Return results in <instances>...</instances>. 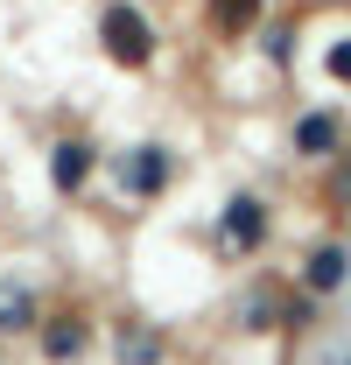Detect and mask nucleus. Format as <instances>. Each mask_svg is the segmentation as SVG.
I'll return each mask as SVG.
<instances>
[{
  "mask_svg": "<svg viewBox=\"0 0 351 365\" xmlns=\"http://www.w3.org/2000/svg\"><path fill=\"white\" fill-rule=\"evenodd\" d=\"M120 182H127L133 197H155V190L169 182V155H162V148H133L127 162H120Z\"/></svg>",
  "mask_w": 351,
  "mask_h": 365,
  "instance_id": "nucleus-2",
  "label": "nucleus"
},
{
  "mask_svg": "<svg viewBox=\"0 0 351 365\" xmlns=\"http://www.w3.org/2000/svg\"><path fill=\"white\" fill-rule=\"evenodd\" d=\"M260 232H267V218H260L253 197H232V204H225V239H232V246H260Z\"/></svg>",
  "mask_w": 351,
  "mask_h": 365,
  "instance_id": "nucleus-5",
  "label": "nucleus"
},
{
  "mask_svg": "<svg viewBox=\"0 0 351 365\" xmlns=\"http://www.w3.org/2000/svg\"><path fill=\"white\" fill-rule=\"evenodd\" d=\"M98 43H106V56H113L120 71H141V63L155 56V29L141 21V7H106V14H98Z\"/></svg>",
  "mask_w": 351,
  "mask_h": 365,
  "instance_id": "nucleus-1",
  "label": "nucleus"
},
{
  "mask_svg": "<svg viewBox=\"0 0 351 365\" xmlns=\"http://www.w3.org/2000/svg\"><path fill=\"white\" fill-rule=\"evenodd\" d=\"M337 140H345V120L337 113H302V127H295V148L302 155H330Z\"/></svg>",
  "mask_w": 351,
  "mask_h": 365,
  "instance_id": "nucleus-4",
  "label": "nucleus"
},
{
  "mask_svg": "<svg viewBox=\"0 0 351 365\" xmlns=\"http://www.w3.org/2000/svg\"><path fill=\"white\" fill-rule=\"evenodd\" d=\"M211 21H218L225 36H239V29L260 21V0H211Z\"/></svg>",
  "mask_w": 351,
  "mask_h": 365,
  "instance_id": "nucleus-6",
  "label": "nucleus"
},
{
  "mask_svg": "<svg viewBox=\"0 0 351 365\" xmlns=\"http://www.w3.org/2000/svg\"><path fill=\"white\" fill-rule=\"evenodd\" d=\"M323 63H330V78H345V85H351V43H330Z\"/></svg>",
  "mask_w": 351,
  "mask_h": 365,
  "instance_id": "nucleus-9",
  "label": "nucleus"
},
{
  "mask_svg": "<svg viewBox=\"0 0 351 365\" xmlns=\"http://www.w3.org/2000/svg\"><path fill=\"white\" fill-rule=\"evenodd\" d=\"M337 281H345V253H337V246H323V253L309 260V288L323 295V288H337Z\"/></svg>",
  "mask_w": 351,
  "mask_h": 365,
  "instance_id": "nucleus-7",
  "label": "nucleus"
},
{
  "mask_svg": "<svg viewBox=\"0 0 351 365\" xmlns=\"http://www.w3.org/2000/svg\"><path fill=\"white\" fill-rule=\"evenodd\" d=\"M71 351H78V323H56L49 330V359H71Z\"/></svg>",
  "mask_w": 351,
  "mask_h": 365,
  "instance_id": "nucleus-8",
  "label": "nucleus"
},
{
  "mask_svg": "<svg viewBox=\"0 0 351 365\" xmlns=\"http://www.w3.org/2000/svg\"><path fill=\"white\" fill-rule=\"evenodd\" d=\"M49 176H56L63 197H78L85 176H91V140H63V148H56V162H49Z\"/></svg>",
  "mask_w": 351,
  "mask_h": 365,
  "instance_id": "nucleus-3",
  "label": "nucleus"
}]
</instances>
